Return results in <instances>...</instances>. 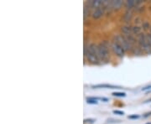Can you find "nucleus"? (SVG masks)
<instances>
[{
	"label": "nucleus",
	"instance_id": "f257e3e1",
	"mask_svg": "<svg viewBox=\"0 0 151 124\" xmlns=\"http://www.w3.org/2000/svg\"><path fill=\"white\" fill-rule=\"evenodd\" d=\"M97 57L99 59V61H103L108 59L109 57L108 49L105 43H101L97 45Z\"/></svg>",
	"mask_w": 151,
	"mask_h": 124
},
{
	"label": "nucleus",
	"instance_id": "f03ea898",
	"mask_svg": "<svg viewBox=\"0 0 151 124\" xmlns=\"http://www.w3.org/2000/svg\"><path fill=\"white\" fill-rule=\"evenodd\" d=\"M138 43L139 45V48L145 52L146 54H151V47L148 44L146 40V34H140L138 37Z\"/></svg>",
	"mask_w": 151,
	"mask_h": 124
},
{
	"label": "nucleus",
	"instance_id": "7ed1b4c3",
	"mask_svg": "<svg viewBox=\"0 0 151 124\" xmlns=\"http://www.w3.org/2000/svg\"><path fill=\"white\" fill-rule=\"evenodd\" d=\"M115 39H116V42L119 43L125 51H126V50H129V49H132V46H133V45L130 44L128 42L127 39L125 38V36H124V35L119 34V35L116 36V38Z\"/></svg>",
	"mask_w": 151,
	"mask_h": 124
},
{
	"label": "nucleus",
	"instance_id": "20e7f679",
	"mask_svg": "<svg viewBox=\"0 0 151 124\" xmlns=\"http://www.w3.org/2000/svg\"><path fill=\"white\" fill-rule=\"evenodd\" d=\"M112 49H113V52H114V54H116V55H118L119 57H123L124 55L125 50L116 41H113V43H112Z\"/></svg>",
	"mask_w": 151,
	"mask_h": 124
},
{
	"label": "nucleus",
	"instance_id": "39448f33",
	"mask_svg": "<svg viewBox=\"0 0 151 124\" xmlns=\"http://www.w3.org/2000/svg\"><path fill=\"white\" fill-rule=\"evenodd\" d=\"M85 57L92 64H98V62H99V59H98V57H97L96 54H91V53L87 52Z\"/></svg>",
	"mask_w": 151,
	"mask_h": 124
},
{
	"label": "nucleus",
	"instance_id": "423d86ee",
	"mask_svg": "<svg viewBox=\"0 0 151 124\" xmlns=\"http://www.w3.org/2000/svg\"><path fill=\"white\" fill-rule=\"evenodd\" d=\"M92 88L96 89V88H109V89H120L121 87L119 86H113L110 84H99V85H95L92 86Z\"/></svg>",
	"mask_w": 151,
	"mask_h": 124
},
{
	"label": "nucleus",
	"instance_id": "0eeeda50",
	"mask_svg": "<svg viewBox=\"0 0 151 124\" xmlns=\"http://www.w3.org/2000/svg\"><path fill=\"white\" fill-rule=\"evenodd\" d=\"M104 9H105V8H102V7L99 8V9H97L96 10L93 12L92 17L94 19H100L103 15V14H104Z\"/></svg>",
	"mask_w": 151,
	"mask_h": 124
},
{
	"label": "nucleus",
	"instance_id": "6e6552de",
	"mask_svg": "<svg viewBox=\"0 0 151 124\" xmlns=\"http://www.w3.org/2000/svg\"><path fill=\"white\" fill-rule=\"evenodd\" d=\"M124 4V1L122 0H116V1H112V7L114 9H120L121 7Z\"/></svg>",
	"mask_w": 151,
	"mask_h": 124
},
{
	"label": "nucleus",
	"instance_id": "1a4fd4ad",
	"mask_svg": "<svg viewBox=\"0 0 151 124\" xmlns=\"http://www.w3.org/2000/svg\"><path fill=\"white\" fill-rule=\"evenodd\" d=\"M121 30L125 35H129L132 33V28L129 27V26H123L121 28Z\"/></svg>",
	"mask_w": 151,
	"mask_h": 124
},
{
	"label": "nucleus",
	"instance_id": "9d476101",
	"mask_svg": "<svg viewBox=\"0 0 151 124\" xmlns=\"http://www.w3.org/2000/svg\"><path fill=\"white\" fill-rule=\"evenodd\" d=\"M135 5H137V1H134V0H129V1L126 2V7L128 9H132Z\"/></svg>",
	"mask_w": 151,
	"mask_h": 124
},
{
	"label": "nucleus",
	"instance_id": "9b49d317",
	"mask_svg": "<svg viewBox=\"0 0 151 124\" xmlns=\"http://www.w3.org/2000/svg\"><path fill=\"white\" fill-rule=\"evenodd\" d=\"M131 18H132V12L131 11H127L125 13L124 16V20L125 22H129L131 20Z\"/></svg>",
	"mask_w": 151,
	"mask_h": 124
},
{
	"label": "nucleus",
	"instance_id": "f8f14e48",
	"mask_svg": "<svg viewBox=\"0 0 151 124\" xmlns=\"http://www.w3.org/2000/svg\"><path fill=\"white\" fill-rule=\"evenodd\" d=\"M132 33L135 34H141V28L139 26H134L132 28Z\"/></svg>",
	"mask_w": 151,
	"mask_h": 124
},
{
	"label": "nucleus",
	"instance_id": "ddd939ff",
	"mask_svg": "<svg viewBox=\"0 0 151 124\" xmlns=\"http://www.w3.org/2000/svg\"><path fill=\"white\" fill-rule=\"evenodd\" d=\"M89 14H90V9L87 8L86 4H85V6H84V19L85 20L86 19L87 16H89Z\"/></svg>",
	"mask_w": 151,
	"mask_h": 124
},
{
	"label": "nucleus",
	"instance_id": "4468645a",
	"mask_svg": "<svg viewBox=\"0 0 151 124\" xmlns=\"http://www.w3.org/2000/svg\"><path fill=\"white\" fill-rule=\"evenodd\" d=\"M112 95L114 97H126V93L125 92H113Z\"/></svg>",
	"mask_w": 151,
	"mask_h": 124
},
{
	"label": "nucleus",
	"instance_id": "2eb2a0df",
	"mask_svg": "<svg viewBox=\"0 0 151 124\" xmlns=\"http://www.w3.org/2000/svg\"><path fill=\"white\" fill-rule=\"evenodd\" d=\"M146 40H147V43L151 47V34H146Z\"/></svg>",
	"mask_w": 151,
	"mask_h": 124
},
{
	"label": "nucleus",
	"instance_id": "dca6fc26",
	"mask_svg": "<svg viewBox=\"0 0 151 124\" xmlns=\"http://www.w3.org/2000/svg\"><path fill=\"white\" fill-rule=\"evenodd\" d=\"M128 118H129V119H133V120H134V119H138V118H139V115H137V114H133V115H129V116L128 117Z\"/></svg>",
	"mask_w": 151,
	"mask_h": 124
},
{
	"label": "nucleus",
	"instance_id": "f3484780",
	"mask_svg": "<svg viewBox=\"0 0 151 124\" xmlns=\"http://www.w3.org/2000/svg\"><path fill=\"white\" fill-rule=\"evenodd\" d=\"M113 113L116 114V115H120V116H124V112H123V111H119V110H114L113 112Z\"/></svg>",
	"mask_w": 151,
	"mask_h": 124
},
{
	"label": "nucleus",
	"instance_id": "a211bd4d",
	"mask_svg": "<svg viewBox=\"0 0 151 124\" xmlns=\"http://www.w3.org/2000/svg\"><path fill=\"white\" fill-rule=\"evenodd\" d=\"M94 122H96V121L92 118H87L84 120V123H93Z\"/></svg>",
	"mask_w": 151,
	"mask_h": 124
},
{
	"label": "nucleus",
	"instance_id": "6ab92c4d",
	"mask_svg": "<svg viewBox=\"0 0 151 124\" xmlns=\"http://www.w3.org/2000/svg\"><path fill=\"white\" fill-rule=\"evenodd\" d=\"M134 52L136 54H140L142 53V49L140 48H134Z\"/></svg>",
	"mask_w": 151,
	"mask_h": 124
},
{
	"label": "nucleus",
	"instance_id": "aec40b11",
	"mask_svg": "<svg viewBox=\"0 0 151 124\" xmlns=\"http://www.w3.org/2000/svg\"><path fill=\"white\" fill-rule=\"evenodd\" d=\"M143 28H144V29H148L150 28V24L147 23V22H145V23L143 24Z\"/></svg>",
	"mask_w": 151,
	"mask_h": 124
},
{
	"label": "nucleus",
	"instance_id": "412c9836",
	"mask_svg": "<svg viewBox=\"0 0 151 124\" xmlns=\"http://www.w3.org/2000/svg\"><path fill=\"white\" fill-rule=\"evenodd\" d=\"M150 89H151V85H150V86H145V87L142 88V91H146V90H150Z\"/></svg>",
	"mask_w": 151,
	"mask_h": 124
},
{
	"label": "nucleus",
	"instance_id": "4be33fe9",
	"mask_svg": "<svg viewBox=\"0 0 151 124\" xmlns=\"http://www.w3.org/2000/svg\"><path fill=\"white\" fill-rule=\"evenodd\" d=\"M101 101L107 102H108V98H105V97H101Z\"/></svg>",
	"mask_w": 151,
	"mask_h": 124
},
{
	"label": "nucleus",
	"instance_id": "5701e85b",
	"mask_svg": "<svg viewBox=\"0 0 151 124\" xmlns=\"http://www.w3.org/2000/svg\"><path fill=\"white\" fill-rule=\"evenodd\" d=\"M150 115H151V112L150 113H149L145 114V116H144V117H145V118H147V117H149V116H150Z\"/></svg>",
	"mask_w": 151,
	"mask_h": 124
},
{
	"label": "nucleus",
	"instance_id": "b1692460",
	"mask_svg": "<svg viewBox=\"0 0 151 124\" xmlns=\"http://www.w3.org/2000/svg\"><path fill=\"white\" fill-rule=\"evenodd\" d=\"M146 124H151V123H146Z\"/></svg>",
	"mask_w": 151,
	"mask_h": 124
},
{
	"label": "nucleus",
	"instance_id": "393cba45",
	"mask_svg": "<svg viewBox=\"0 0 151 124\" xmlns=\"http://www.w3.org/2000/svg\"><path fill=\"white\" fill-rule=\"evenodd\" d=\"M150 34H151V29H150Z\"/></svg>",
	"mask_w": 151,
	"mask_h": 124
}]
</instances>
